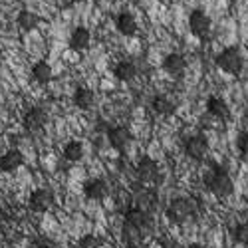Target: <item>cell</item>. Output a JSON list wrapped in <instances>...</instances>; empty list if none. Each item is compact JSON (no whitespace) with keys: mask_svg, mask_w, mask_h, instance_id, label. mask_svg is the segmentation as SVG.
I'll return each mask as SVG.
<instances>
[{"mask_svg":"<svg viewBox=\"0 0 248 248\" xmlns=\"http://www.w3.org/2000/svg\"><path fill=\"white\" fill-rule=\"evenodd\" d=\"M32 248H50V240L40 238V240H36V242H34V246H32Z\"/></svg>","mask_w":248,"mask_h":248,"instance_id":"cell-28","label":"cell"},{"mask_svg":"<svg viewBox=\"0 0 248 248\" xmlns=\"http://www.w3.org/2000/svg\"><path fill=\"white\" fill-rule=\"evenodd\" d=\"M78 248H101V238L95 234H84L78 240Z\"/></svg>","mask_w":248,"mask_h":248,"instance_id":"cell-26","label":"cell"},{"mask_svg":"<svg viewBox=\"0 0 248 248\" xmlns=\"http://www.w3.org/2000/svg\"><path fill=\"white\" fill-rule=\"evenodd\" d=\"M211 28H213V20H211V16L206 14L204 10L195 8L189 14V30H191L193 36L206 38V36H209V32H211Z\"/></svg>","mask_w":248,"mask_h":248,"instance_id":"cell-4","label":"cell"},{"mask_svg":"<svg viewBox=\"0 0 248 248\" xmlns=\"http://www.w3.org/2000/svg\"><path fill=\"white\" fill-rule=\"evenodd\" d=\"M92 46V32L84 26L74 28V32L70 34V48L76 52H86Z\"/></svg>","mask_w":248,"mask_h":248,"instance_id":"cell-15","label":"cell"},{"mask_svg":"<svg viewBox=\"0 0 248 248\" xmlns=\"http://www.w3.org/2000/svg\"><path fill=\"white\" fill-rule=\"evenodd\" d=\"M215 62H217L218 70L229 76H240L244 70V56H242L240 48H236V46H226L224 50H220L217 54Z\"/></svg>","mask_w":248,"mask_h":248,"instance_id":"cell-3","label":"cell"},{"mask_svg":"<svg viewBox=\"0 0 248 248\" xmlns=\"http://www.w3.org/2000/svg\"><path fill=\"white\" fill-rule=\"evenodd\" d=\"M121 240L125 242V246H129V248H139L143 244V240H145V234H143L141 229H137L133 222L125 220L121 226Z\"/></svg>","mask_w":248,"mask_h":248,"instance_id":"cell-13","label":"cell"},{"mask_svg":"<svg viewBox=\"0 0 248 248\" xmlns=\"http://www.w3.org/2000/svg\"><path fill=\"white\" fill-rule=\"evenodd\" d=\"M131 202L137 206V209L145 211V213H151V215L157 211V206H159V199H157V195H155L151 189H141V187L135 189Z\"/></svg>","mask_w":248,"mask_h":248,"instance_id":"cell-7","label":"cell"},{"mask_svg":"<svg viewBox=\"0 0 248 248\" xmlns=\"http://www.w3.org/2000/svg\"><path fill=\"white\" fill-rule=\"evenodd\" d=\"M8 222V215L2 211V209H0V229H2V226Z\"/></svg>","mask_w":248,"mask_h":248,"instance_id":"cell-29","label":"cell"},{"mask_svg":"<svg viewBox=\"0 0 248 248\" xmlns=\"http://www.w3.org/2000/svg\"><path fill=\"white\" fill-rule=\"evenodd\" d=\"M84 193L90 201H103L109 193V185L103 179H90L84 185Z\"/></svg>","mask_w":248,"mask_h":248,"instance_id":"cell-14","label":"cell"},{"mask_svg":"<svg viewBox=\"0 0 248 248\" xmlns=\"http://www.w3.org/2000/svg\"><path fill=\"white\" fill-rule=\"evenodd\" d=\"M151 109L153 113L157 115H163V117H167L171 113H175V101L167 95H155L151 99Z\"/></svg>","mask_w":248,"mask_h":248,"instance_id":"cell-23","label":"cell"},{"mask_svg":"<svg viewBox=\"0 0 248 248\" xmlns=\"http://www.w3.org/2000/svg\"><path fill=\"white\" fill-rule=\"evenodd\" d=\"M52 76H54L52 66L48 64L46 60H40V62H36V64L32 66V79L36 81V84H42V86H46L48 81L52 79Z\"/></svg>","mask_w":248,"mask_h":248,"instance_id":"cell-22","label":"cell"},{"mask_svg":"<svg viewBox=\"0 0 248 248\" xmlns=\"http://www.w3.org/2000/svg\"><path fill=\"white\" fill-rule=\"evenodd\" d=\"M159 2H163V4H167V2H173V0H159Z\"/></svg>","mask_w":248,"mask_h":248,"instance_id":"cell-31","label":"cell"},{"mask_svg":"<svg viewBox=\"0 0 248 248\" xmlns=\"http://www.w3.org/2000/svg\"><path fill=\"white\" fill-rule=\"evenodd\" d=\"M0 60H2V50H0Z\"/></svg>","mask_w":248,"mask_h":248,"instance_id":"cell-32","label":"cell"},{"mask_svg":"<svg viewBox=\"0 0 248 248\" xmlns=\"http://www.w3.org/2000/svg\"><path fill=\"white\" fill-rule=\"evenodd\" d=\"M232 238L236 244H242V246H248V220L244 222H238L234 229H232Z\"/></svg>","mask_w":248,"mask_h":248,"instance_id":"cell-25","label":"cell"},{"mask_svg":"<svg viewBox=\"0 0 248 248\" xmlns=\"http://www.w3.org/2000/svg\"><path fill=\"white\" fill-rule=\"evenodd\" d=\"M206 111L218 121H226L231 117V109H229V106H226V101L222 97H217V95L206 99Z\"/></svg>","mask_w":248,"mask_h":248,"instance_id":"cell-19","label":"cell"},{"mask_svg":"<svg viewBox=\"0 0 248 248\" xmlns=\"http://www.w3.org/2000/svg\"><path fill=\"white\" fill-rule=\"evenodd\" d=\"M46 121H48V113H46V109L44 108H30L26 113H24V119H22V123H24V127L28 129V131H38V129H42L44 125H46Z\"/></svg>","mask_w":248,"mask_h":248,"instance_id":"cell-10","label":"cell"},{"mask_svg":"<svg viewBox=\"0 0 248 248\" xmlns=\"http://www.w3.org/2000/svg\"><path fill=\"white\" fill-rule=\"evenodd\" d=\"M113 76L119 81H133L139 76V66L131 60H121L117 62V66L113 68Z\"/></svg>","mask_w":248,"mask_h":248,"instance_id":"cell-18","label":"cell"},{"mask_svg":"<svg viewBox=\"0 0 248 248\" xmlns=\"http://www.w3.org/2000/svg\"><path fill=\"white\" fill-rule=\"evenodd\" d=\"M199 211V204L193 197H179V199H173L167 206V211H165V215H167V218L175 224H183L187 222L189 218H193Z\"/></svg>","mask_w":248,"mask_h":248,"instance_id":"cell-2","label":"cell"},{"mask_svg":"<svg viewBox=\"0 0 248 248\" xmlns=\"http://www.w3.org/2000/svg\"><path fill=\"white\" fill-rule=\"evenodd\" d=\"M74 106L81 111H88L95 106V93L90 88H78L74 92Z\"/></svg>","mask_w":248,"mask_h":248,"instance_id":"cell-20","label":"cell"},{"mask_svg":"<svg viewBox=\"0 0 248 248\" xmlns=\"http://www.w3.org/2000/svg\"><path fill=\"white\" fill-rule=\"evenodd\" d=\"M64 157L68 161H72V163L79 161L81 157H84V145H81L79 141H70L68 145L64 147Z\"/></svg>","mask_w":248,"mask_h":248,"instance_id":"cell-24","label":"cell"},{"mask_svg":"<svg viewBox=\"0 0 248 248\" xmlns=\"http://www.w3.org/2000/svg\"><path fill=\"white\" fill-rule=\"evenodd\" d=\"M24 165V155L18 149H8L6 153L0 155V171L2 173H12Z\"/></svg>","mask_w":248,"mask_h":248,"instance_id":"cell-16","label":"cell"},{"mask_svg":"<svg viewBox=\"0 0 248 248\" xmlns=\"http://www.w3.org/2000/svg\"><path fill=\"white\" fill-rule=\"evenodd\" d=\"M16 24H18L20 30L32 32V30H36V28L40 26V16H38L36 12H32V10H28V8H24V10H20V12H18V16H16Z\"/></svg>","mask_w":248,"mask_h":248,"instance_id":"cell-21","label":"cell"},{"mask_svg":"<svg viewBox=\"0 0 248 248\" xmlns=\"http://www.w3.org/2000/svg\"><path fill=\"white\" fill-rule=\"evenodd\" d=\"M131 139H133L131 131H129L127 127H123V125H119V127H111V129L108 131V141H109V145H111L113 149H117V151H123V149H125L129 143H131Z\"/></svg>","mask_w":248,"mask_h":248,"instance_id":"cell-12","label":"cell"},{"mask_svg":"<svg viewBox=\"0 0 248 248\" xmlns=\"http://www.w3.org/2000/svg\"><path fill=\"white\" fill-rule=\"evenodd\" d=\"M209 151H211V145L206 141V137L202 135H191L185 141V155L193 161H204Z\"/></svg>","mask_w":248,"mask_h":248,"instance_id":"cell-5","label":"cell"},{"mask_svg":"<svg viewBox=\"0 0 248 248\" xmlns=\"http://www.w3.org/2000/svg\"><path fill=\"white\" fill-rule=\"evenodd\" d=\"M229 2H232V0H229Z\"/></svg>","mask_w":248,"mask_h":248,"instance_id":"cell-33","label":"cell"},{"mask_svg":"<svg viewBox=\"0 0 248 248\" xmlns=\"http://www.w3.org/2000/svg\"><path fill=\"white\" fill-rule=\"evenodd\" d=\"M159 177V165L151 157H141L135 167V179L139 183H155Z\"/></svg>","mask_w":248,"mask_h":248,"instance_id":"cell-6","label":"cell"},{"mask_svg":"<svg viewBox=\"0 0 248 248\" xmlns=\"http://www.w3.org/2000/svg\"><path fill=\"white\" fill-rule=\"evenodd\" d=\"M204 187L209 189L217 199H229L234 193V181L222 167H211L202 175Z\"/></svg>","mask_w":248,"mask_h":248,"instance_id":"cell-1","label":"cell"},{"mask_svg":"<svg viewBox=\"0 0 248 248\" xmlns=\"http://www.w3.org/2000/svg\"><path fill=\"white\" fill-rule=\"evenodd\" d=\"M28 206L34 213H46L54 206V193L50 189H36L30 199H28Z\"/></svg>","mask_w":248,"mask_h":248,"instance_id":"cell-8","label":"cell"},{"mask_svg":"<svg viewBox=\"0 0 248 248\" xmlns=\"http://www.w3.org/2000/svg\"><path fill=\"white\" fill-rule=\"evenodd\" d=\"M115 28H117V32L123 34V36H135L139 26H137L135 16H133L131 12H127V10H123V12H119L117 18H115Z\"/></svg>","mask_w":248,"mask_h":248,"instance_id":"cell-17","label":"cell"},{"mask_svg":"<svg viewBox=\"0 0 248 248\" xmlns=\"http://www.w3.org/2000/svg\"><path fill=\"white\" fill-rule=\"evenodd\" d=\"M236 147H238L240 155L248 159V131H242V133L238 135V139H236Z\"/></svg>","mask_w":248,"mask_h":248,"instance_id":"cell-27","label":"cell"},{"mask_svg":"<svg viewBox=\"0 0 248 248\" xmlns=\"http://www.w3.org/2000/svg\"><path fill=\"white\" fill-rule=\"evenodd\" d=\"M163 70L173 78H179V76L185 74V70H187V60H185V56H181L177 52H171V54H167L163 58Z\"/></svg>","mask_w":248,"mask_h":248,"instance_id":"cell-11","label":"cell"},{"mask_svg":"<svg viewBox=\"0 0 248 248\" xmlns=\"http://www.w3.org/2000/svg\"><path fill=\"white\" fill-rule=\"evenodd\" d=\"M187 248H206V246H202V244H199V242H195V244H189Z\"/></svg>","mask_w":248,"mask_h":248,"instance_id":"cell-30","label":"cell"},{"mask_svg":"<svg viewBox=\"0 0 248 248\" xmlns=\"http://www.w3.org/2000/svg\"><path fill=\"white\" fill-rule=\"evenodd\" d=\"M125 220L133 222L137 229H141V232L145 236L153 232V217H151V213L141 211V209H137V206H135V209H129L125 213Z\"/></svg>","mask_w":248,"mask_h":248,"instance_id":"cell-9","label":"cell"}]
</instances>
